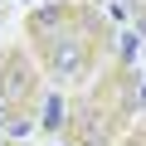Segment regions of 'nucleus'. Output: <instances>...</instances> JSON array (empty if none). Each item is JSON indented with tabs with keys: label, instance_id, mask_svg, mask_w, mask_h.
<instances>
[{
	"label": "nucleus",
	"instance_id": "f257e3e1",
	"mask_svg": "<svg viewBox=\"0 0 146 146\" xmlns=\"http://www.w3.org/2000/svg\"><path fill=\"white\" fill-rule=\"evenodd\" d=\"M83 68V49L73 44V39H63V44H54V73L63 78V73H78Z\"/></svg>",
	"mask_w": 146,
	"mask_h": 146
},
{
	"label": "nucleus",
	"instance_id": "f03ea898",
	"mask_svg": "<svg viewBox=\"0 0 146 146\" xmlns=\"http://www.w3.org/2000/svg\"><path fill=\"white\" fill-rule=\"evenodd\" d=\"M58 122H63V102L49 98V102H44V127H58Z\"/></svg>",
	"mask_w": 146,
	"mask_h": 146
},
{
	"label": "nucleus",
	"instance_id": "7ed1b4c3",
	"mask_svg": "<svg viewBox=\"0 0 146 146\" xmlns=\"http://www.w3.org/2000/svg\"><path fill=\"white\" fill-rule=\"evenodd\" d=\"M34 25H39V29H54V25H58V5H44V10L34 15Z\"/></svg>",
	"mask_w": 146,
	"mask_h": 146
},
{
	"label": "nucleus",
	"instance_id": "20e7f679",
	"mask_svg": "<svg viewBox=\"0 0 146 146\" xmlns=\"http://www.w3.org/2000/svg\"><path fill=\"white\" fill-rule=\"evenodd\" d=\"M10 131H15V136H20V141H25V136H29V131H34V122H25V117H20V122H10Z\"/></svg>",
	"mask_w": 146,
	"mask_h": 146
},
{
	"label": "nucleus",
	"instance_id": "39448f33",
	"mask_svg": "<svg viewBox=\"0 0 146 146\" xmlns=\"http://www.w3.org/2000/svg\"><path fill=\"white\" fill-rule=\"evenodd\" d=\"M136 34L146 39V5H136Z\"/></svg>",
	"mask_w": 146,
	"mask_h": 146
},
{
	"label": "nucleus",
	"instance_id": "423d86ee",
	"mask_svg": "<svg viewBox=\"0 0 146 146\" xmlns=\"http://www.w3.org/2000/svg\"><path fill=\"white\" fill-rule=\"evenodd\" d=\"M117 5H127V10H136V5H141V0H117Z\"/></svg>",
	"mask_w": 146,
	"mask_h": 146
},
{
	"label": "nucleus",
	"instance_id": "0eeeda50",
	"mask_svg": "<svg viewBox=\"0 0 146 146\" xmlns=\"http://www.w3.org/2000/svg\"><path fill=\"white\" fill-rule=\"evenodd\" d=\"M0 102H5V93H0Z\"/></svg>",
	"mask_w": 146,
	"mask_h": 146
}]
</instances>
